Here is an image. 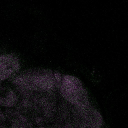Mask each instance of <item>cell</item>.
Instances as JSON below:
<instances>
[{
	"mask_svg": "<svg viewBox=\"0 0 128 128\" xmlns=\"http://www.w3.org/2000/svg\"><path fill=\"white\" fill-rule=\"evenodd\" d=\"M24 90L36 92L54 90L57 84L54 72L45 68H32L25 71L15 81Z\"/></svg>",
	"mask_w": 128,
	"mask_h": 128,
	"instance_id": "6da1fadb",
	"label": "cell"
},
{
	"mask_svg": "<svg viewBox=\"0 0 128 128\" xmlns=\"http://www.w3.org/2000/svg\"><path fill=\"white\" fill-rule=\"evenodd\" d=\"M57 87L61 96L70 103L77 100L84 92L80 81L69 75L62 76Z\"/></svg>",
	"mask_w": 128,
	"mask_h": 128,
	"instance_id": "7a4b0ae2",
	"label": "cell"
},
{
	"mask_svg": "<svg viewBox=\"0 0 128 128\" xmlns=\"http://www.w3.org/2000/svg\"><path fill=\"white\" fill-rule=\"evenodd\" d=\"M5 116L4 113L0 112V122L4 120Z\"/></svg>",
	"mask_w": 128,
	"mask_h": 128,
	"instance_id": "3957f363",
	"label": "cell"
},
{
	"mask_svg": "<svg viewBox=\"0 0 128 128\" xmlns=\"http://www.w3.org/2000/svg\"><path fill=\"white\" fill-rule=\"evenodd\" d=\"M0 128H4V127L3 126H1L0 124Z\"/></svg>",
	"mask_w": 128,
	"mask_h": 128,
	"instance_id": "277c9868",
	"label": "cell"
}]
</instances>
